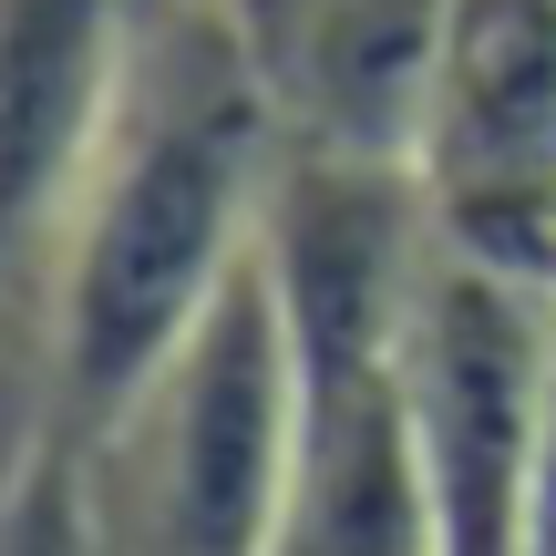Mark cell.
Returning a JSON list of instances; mask_svg holds the SVG:
<instances>
[{
    "mask_svg": "<svg viewBox=\"0 0 556 556\" xmlns=\"http://www.w3.org/2000/svg\"><path fill=\"white\" fill-rule=\"evenodd\" d=\"M289 155L238 0H144L135 73L103 135L62 258L41 278V422L103 443L176 361L217 289L258 258Z\"/></svg>",
    "mask_w": 556,
    "mask_h": 556,
    "instance_id": "cell-1",
    "label": "cell"
},
{
    "mask_svg": "<svg viewBox=\"0 0 556 556\" xmlns=\"http://www.w3.org/2000/svg\"><path fill=\"white\" fill-rule=\"evenodd\" d=\"M433 206L402 155L289 144L268 186V278L299 351L289 495L268 556H433L413 433V289Z\"/></svg>",
    "mask_w": 556,
    "mask_h": 556,
    "instance_id": "cell-2",
    "label": "cell"
},
{
    "mask_svg": "<svg viewBox=\"0 0 556 556\" xmlns=\"http://www.w3.org/2000/svg\"><path fill=\"white\" fill-rule=\"evenodd\" d=\"M289 422H299V351L258 238V258L217 289V309L176 340V361L124 402V422L83 443L103 556H268L278 495H289Z\"/></svg>",
    "mask_w": 556,
    "mask_h": 556,
    "instance_id": "cell-3",
    "label": "cell"
},
{
    "mask_svg": "<svg viewBox=\"0 0 556 556\" xmlns=\"http://www.w3.org/2000/svg\"><path fill=\"white\" fill-rule=\"evenodd\" d=\"M556 422V289L433 238L413 289V433L433 556H526Z\"/></svg>",
    "mask_w": 556,
    "mask_h": 556,
    "instance_id": "cell-4",
    "label": "cell"
},
{
    "mask_svg": "<svg viewBox=\"0 0 556 556\" xmlns=\"http://www.w3.org/2000/svg\"><path fill=\"white\" fill-rule=\"evenodd\" d=\"M413 176L443 248L556 289V0H443Z\"/></svg>",
    "mask_w": 556,
    "mask_h": 556,
    "instance_id": "cell-5",
    "label": "cell"
},
{
    "mask_svg": "<svg viewBox=\"0 0 556 556\" xmlns=\"http://www.w3.org/2000/svg\"><path fill=\"white\" fill-rule=\"evenodd\" d=\"M144 0H0V289L52 278L62 227L83 206Z\"/></svg>",
    "mask_w": 556,
    "mask_h": 556,
    "instance_id": "cell-6",
    "label": "cell"
},
{
    "mask_svg": "<svg viewBox=\"0 0 556 556\" xmlns=\"http://www.w3.org/2000/svg\"><path fill=\"white\" fill-rule=\"evenodd\" d=\"M0 556H103L93 464H83V443L52 433V422H31L11 484H0Z\"/></svg>",
    "mask_w": 556,
    "mask_h": 556,
    "instance_id": "cell-7",
    "label": "cell"
},
{
    "mask_svg": "<svg viewBox=\"0 0 556 556\" xmlns=\"http://www.w3.org/2000/svg\"><path fill=\"white\" fill-rule=\"evenodd\" d=\"M526 556H556V422H546V464H536V505H526Z\"/></svg>",
    "mask_w": 556,
    "mask_h": 556,
    "instance_id": "cell-8",
    "label": "cell"
}]
</instances>
